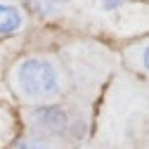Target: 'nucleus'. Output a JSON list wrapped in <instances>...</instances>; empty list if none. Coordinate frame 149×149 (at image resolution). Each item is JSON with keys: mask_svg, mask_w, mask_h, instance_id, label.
<instances>
[{"mask_svg": "<svg viewBox=\"0 0 149 149\" xmlns=\"http://www.w3.org/2000/svg\"><path fill=\"white\" fill-rule=\"evenodd\" d=\"M123 3H102V10H121Z\"/></svg>", "mask_w": 149, "mask_h": 149, "instance_id": "nucleus-6", "label": "nucleus"}, {"mask_svg": "<svg viewBox=\"0 0 149 149\" xmlns=\"http://www.w3.org/2000/svg\"><path fill=\"white\" fill-rule=\"evenodd\" d=\"M69 149H78V147H69Z\"/></svg>", "mask_w": 149, "mask_h": 149, "instance_id": "nucleus-7", "label": "nucleus"}, {"mask_svg": "<svg viewBox=\"0 0 149 149\" xmlns=\"http://www.w3.org/2000/svg\"><path fill=\"white\" fill-rule=\"evenodd\" d=\"M26 121L31 133L50 137L64 147H69L71 142H81L88 133V118L81 111V107L73 104H59V102L33 104L26 111Z\"/></svg>", "mask_w": 149, "mask_h": 149, "instance_id": "nucleus-2", "label": "nucleus"}, {"mask_svg": "<svg viewBox=\"0 0 149 149\" xmlns=\"http://www.w3.org/2000/svg\"><path fill=\"white\" fill-rule=\"evenodd\" d=\"M26 19H24V12L10 5V3H0V36H14L24 29Z\"/></svg>", "mask_w": 149, "mask_h": 149, "instance_id": "nucleus-3", "label": "nucleus"}, {"mask_svg": "<svg viewBox=\"0 0 149 149\" xmlns=\"http://www.w3.org/2000/svg\"><path fill=\"white\" fill-rule=\"evenodd\" d=\"M12 85L17 95L33 104H47L62 97L64 92V71L52 57L31 54L14 64Z\"/></svg>", "mask_w": 149, "mask_h": 149, "instance_id": "nucleus-1", "label": "nucleus"}, {"mask_svg": "<svg viewBox=\"0 0 149 149\" xmlns=\"http://www.w3.org/2000/svg\"><path fill=\"white\" fill-rule=\"evenodd\" d=\"M10 149H69V147H64V144L54 142L50 137H43V135L31 133V130H29L26 135H22L19 140H14Z\"/></svg>", "mask_w": 149, "mask_h": 149, "instance_id": "nucleus-4", "label": "nucleus"}, {"mask_svg": "<svg viewBox=\"0 0 149 149\" xmlns=\"http://www.w3.org/2000/svg\"><path fill=\"white\" fill-rule=\"evenodd\" d=\"M24 7L26 10H33V14H38V17H50V14L62 12V5L59 3H26Z\"/></svg>", "mask_w": 149, "mask_h": 149, "instance_id": "nucleus-5", "label": "nucleus"}]
</instances>
